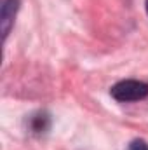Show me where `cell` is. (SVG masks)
I'll use <instances>...</instances> for the list:
<instances>
[{
	"label": "cell",
	"instance_id": "6da1fadb",
	"mask_svg": "<svg viewBox=\"0 0 148 150\" xmlns=\"http://www.w3.org/2000/svg\"><path fill=\"white\" fill-rule=\"evenodd\" d=\"M110 94L113 100L118 103H132V101H141L148 98V84L143 80H120L115 86H111Z\"/></svg>",
	"mask_w": 148,
	"mask_h": 150
},
{
	"label": "cell",
	"instance_id": "7a4b0ae2",
	"mask_svg": "<svg viewBox=\"0 0 148 150\" xmlns=\"http://www.w3.org/2000/svg\"><path fill=\"white\" fill-rule=\"evenodd\" d=\"M21 7V0H2V7H0V26H2V37L4 40H7L16 14Z\"/></svg>",
	"mask_w": 148,
	"mask_h": 150
},
{
	"label": "cell",
	"instance_id": "3957f363",
	"mask_svg": "<svg viewBox=\"0 0 148 150\" xmlns=\"http://www.w3.org/2000/svg\"><path fill=\"white\" fill-rule=\"evenodd\" d=\"M28 127L33 134H44L51 127V115L47 112H37L33 113L28 120Z\"/></svg>",
	"mask_w": 148,
	"mask_h": 150
},
{
	"label": "cell",
	"instance_id": "277c9868",
	"mask_svg": "<svg viewBox=\"0 0 148 150\" xmlns=\"http://www.w3.org/2000/svg\"><path fill=\"white\" fill-rule=\"evenodd\" d=\"M127 150H148V142L141 140V138H136L129 143Z\"/></svg>",
	"mask_w": 148,
	"mask_h": 150
},
{
	"label": "cell",
	"instance_id": "5b68a950",
	"mask_svg": "<svg viewBox=\"0 0 148 150\" xmlns=\"http://www.w3.org/2000/svg\"><path fill=\"white\" fill-rule=\"evenodd\" d=\"M145 9H147V14H148V0H145Z\"/></svg>",
	"mask_w": 148,
	"mask_h": 150
}]
</instances>
